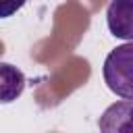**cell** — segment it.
<instances>
[{"label": "cell", "mask_w": 133, "mask_h": 133, "mask_svg": "<svg viewBox=\"0 0 133 133\" xmlns=\"http://www.w3.org/2000/svg\"><path fill=\"white\" fill-rule=\"evenodd\" d=\"M104 81L112 94L133 100V42L116 46L104 60Z\"/></svg>", "instance_id": "obj_1"}, {"label": "cell", "mask_w": 133, "mask_h": 133, "mask_svg": "<svg viewBox=\"0 0 133 133\" xmlns=\"http://www.w3.org/2000/svg\"><path fill=\"white\" fill-rule=\"evenodd\" d=\"M108 31L125 42H133V0H112L106 8Z\"/></svg>", "instance_id": "obj_2"}, {"label": "cell", "mask_w": 133, "mask_h": 133, "mask_svg": "<svg viewBox=\"0 0 133 133\" xmlns=\"http://www.w3.org/2000/svg\"><path fill=\"white\" fill-rule=\"evenodd\" d=\"M98 127L104 133H133V100H123L108 106L100 116Z\"/></svg>", "instance_id": "obj_3"}, {"label": "cell", "mask_w": 133, "mask_h": 133, "mask_svg": "<svg viewBox=\"0 0 133 133\" xmlns=\"http://www.w3.org/2000/svg\"><path fill=\"white\" fill-rule=\"evenodd\" d=\"M0 81H2L0 91H2V102L4 104L19 98L23 94V89H25V75L17 66H12L8 62L0 64Z\"/></svg>", "instance_id": "obj_4"}, {"label": "cell", "mask_w": 133, "mask_h": 133, "mask_svg": "<svg viewBox=\"0 0 133 133\" xmlns=\"http://www.w3.org/2000/svg\"><path fill=\"white\" fill-rule=\"evenodd\" d=\"M25 2H27V0H0V17H2V19L10 17V15L17 12Z\"/></svg>", "instance_id": "obj_5"}]
</instances>
